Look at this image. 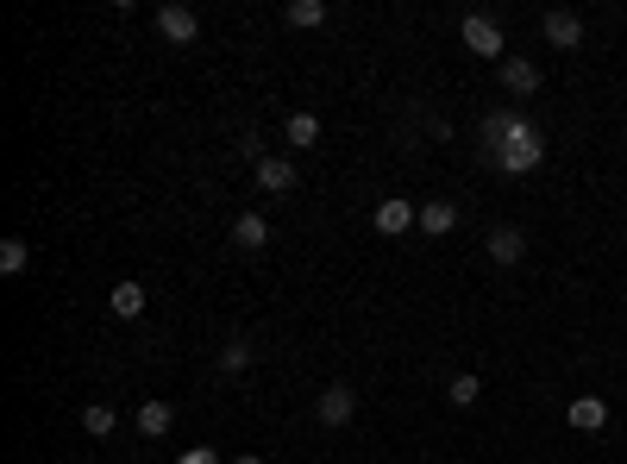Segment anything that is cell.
Wrapping results in <instances>:
<instances>
[{
	"mask_svg": "<svg viewBox=\"0 0 627 464\" xmlns=\"http://www.w3.org/2000/svg\"><path fill=\"white\" fill-rule=\"evenodd\" d=\"M421 232H433V239H446V232L458 226V207L452 201H421V220H414Z\"/></svg>",
	"mask_w": 627,
	"mask_h": 464,
	"instance_id": "2e32d148",
	"label": "cell"
},
{
	"mask_svg": "<svg viewBox=\"0 0 627 464\" xmlns=\"http://www.w3.org/2000/svg\"><path fill=\"white\" fill-rule=\"evenodd\" d=\"M540 157H546V132L521 113V126L508 132V145H502V157H496V170H508V176H533V170H540Z\"/></svg>",
	"mask_w": 627,
	"mask_h": 464,
	"instance_id": "6da1fadb",
	"label": "cell"
},
{
	"mask_svg": "<svg viewBox=\"0 0 627 464\" xmlns=\"http://www.w3.org/2000/svg\"><path fill=\"white\" fill-rule=\"evenodd\" d=\"M145 283H113V295H107V314L113 320H138V314H145Z\"/></svg>",
	"mask_w": 627,
	"mask_h": 464,
	"instance_id": "5bb4252c",
	"label": "cell"
},
{
	"mask_svg": "<svg viewBox=\"0 0 627 464\" xmlns=\"http://www.w3.org/2000/svg\"><path fill=\"white\" fill-rule=\"evenodd\" d=\"M540 38L552 44V51H577V44H584V19H577L571 7H552L540 19Z\"/></svg>",
	"mask_w": 627,
	"mask_h": 464,
	"instance_id": "277c9868",
	"label": "cell"
},
{
	"mask_svg": "<svg viewBox=\"0 0 627 464\" xmlns=\"http://www.w3.org/2000/svg\"><path fill=\"white\" fill-rule=\"evenodd\" d=\"M352 414H358V396H352V389H345V383L320 389V402H314V421H320V427H345V421H352Z\"/></svg>",
	"mask_w": 627,
	"mask_h": 464,
	"instance_id": "52a82bcc",
	"label": "cell"
},
{
	"mask_svg": "<svg viewBox=\"0 0 627 464\" xmlns=\"http://www.w3.org/2000/svg\"><path fill=\"white\" fill-rule=\"evenodd\" d=\"M515 126H521V113H515V107H496V113H483V126H477V145H483V157H490V164L502 157V145H508V132H515Z\"/></svg>",
	"mask_w": 627,
	"mask_h": 464,
	"instance_id": "5b68a950",
	"label": "cell"
},
{
	"mask_svg": "<svg viewBox=\"0 0 627 464\" xmlns=\"http://www.w3.org/2000/svg\"><path fill=\"white\" fill-rule=\"evenodd\" d=\"M157 32H164L170 44H195V38H201V13H195V7H176V0H170V7H157Z\"/></svg>",
	"mask_w": 627,
	"mask_h": 464,
	"instance_id": "8992f818",
	"label": "cell"
},
{
	"mask_svg": "<svg viewBox=\"0 0 627 464\" xmlns=\"http://www.w3.org/2000/svg\"><path fill=\"white\" fill-rule=\"evenodd\" d=\"M483 251H490V264H496V270H515V264L527 258V239H521V226H496Z\"/></svg>",
	"mask_w": 627,
	"mask_h": 464,
	"instance_id": "9c48e42d",
	"label": "cell"
},
{
	"mask_svg": "<svg viewBox=\"0 0 627 464\" xmlns=\"http://www.w3.org/2000/svg\"><path fill=\"white\" fill-rule=\"evenodd\" d=\"M264 245H270V220H264V214H251V207H245V214L232 220V251H245V258H258Z\"/></svg>",
	"mask_w": 627,
	"mask_h": 464,
	"instance_id": "ba28073f",
	"label": "cell"
},
{
	"mask_svg": "<svg viewBox=\"0 0 627 464\" xmlns=\"http://www.w3.org/2000/svg\"><path fill=\"white\" fill-rule=\"evenodd\" d=\"M477 396H483V377H477V370H464V377L446 383V402H452V408H477Z\"/></svg>",
	"mask_w": 627,
	"mask_h": 464,
	"instance_id": "d6986e66",
	"label": "cell"
},
{
	"mask_svg": "<svg viewBox=\"0 0 627 464\" xmlns=\"http://www.w3.org/2000/svg\"><path fill=\"white\" fill-rule=\"evenodd\" d=\"M232 464H264V458H258V452H239V458H232Z\"/></svg>",
	"mask_w": 627,
	"mask_h": 464,
	"instance_id": "603a6c76",
	"label": "cell"
},
{
	"mask_svg": "<svg viewBox=\"0 0 627 464\" xmlns=\"http://www.w3.org/2000/svg\"><path fill=\"white\" fill-rule=\"evenodd\" d=\"M113 427H120V414H113V402H88V408H82V433H88V439H107Z\"/></svg>",
	"mask_w": 627,
	"mask_h": 464,
	"instance_id": "ac0fdd59",
	"label": "cell"
},
{
	"mask_svg": "<svg viewBox=\"0 0 627 464\" xmlns=\"http://www.w3.org/2000/svg\"><path fill=\"white\" fill-rule=\"evenodd\" d=\"M502 88H508V95H540V63L502 57Z\"/></svg>",
	"mask_w": 627,
	"mask_h": 464,
	"instance_id": "4fadbf2b",
	"label": "cell"
},
{
	"mask_svg": "<svg viewBox=\"0 0 627 464\" xmlns=\"http://www.w3.org/2000/svg\"><path fill=\"white\" fill-rule=\"evenodd\" d=\"M421 220V201H402V195H389V201H377L370 207V226L383 232V239H402V232Z\"/></svg>",
	"mask_w": 627,
	"mask_h": 464,
	"instance_id": "3957f363",
	"label": "cell"
},
{
	"mask_svg": "<svg viewBox=\"0 0 627 464\" xmlns=\"http://www.w3.org/2000/svg\"><path fill=\"white\" fill-rule=\"evenodd\" d=\"M565 421H571L577 433H602V427H609V402H602V396H577V402L565 408Z\"/></svg>",
	"mask_w": 627,
	"mask_h": 464,
	"instance_id": "8fae6325",
	"label": "cell"
},
{
	"mask_svg": "<svg viewBox=\"0 0 627 464\" xmlns=\"http://www.w3.org/2000/svg\"><path fill=\"white\" fill-rule=\"evenodd\" d=\"M458 38H464V51H471V57H483V63H502V26H496L490 13H464Z\"/></svg>",
	"mask_w": 627,
	"mask_h": 464,
	"instance_id": "7a4b0ae2",
	"label": "cell"
},
{
	"mask_svg": "<svg viewBox=\"0 0 627 464\" xmlns=\"http://www.w3.org/2000/svg\"><path fill=\"white\" fill-rule=\"evenodd\" d=\"M176 427V408L170 402H138V433H145V439H164Z\"/></svg>",
	"mask_w": 627,
	"mask_h": 464,
	"instance_id": "9a60e30c",
	"label": "cell"
},
{
	"mask_svg": "<svg viewBox=\"0 0 627 464\" xmlns=\"http://www.w3.org/2000/svg\"><path fill=\"white\" fill-rule=\"evenodd\" d=\"M176 464H226V458H220V452H214V446H189V452H182V458H176Z\"/></svg>",
	"mask_w": 627,
	"mask_h": 464,
	"instance_id": "7402d4cb",
	"label": "cell"
},
{
	"mask_svg": "<svg viewBox=\"0 0 627 464\" xmlns=\"http://www.w3.org/2000/svg\"><path fill=\"white\" fill-rule=\"evenodd\" d=\"M327 19H333L327 0H289V7H283V26L289 32H314V26H327Z\"/></svg>",
	"mask_w": 627,
	"mask_h": 464,
	"instance_id": "7c38bea8",
	"label": "cell"
},
{
	"mask_svg": "<svg viewBox=\"0 0 627 464\" xmlns=\"http://www.w3.org/2000/svg\"><path fill=\"white\" fill-rule=\"evenodd\" d=\"M26 264H32V245H26V239H0V270L19 276Z\"/></svg>",
	"mask_w": 627,
	"mask_h": 464,
	"instance_id": "ffe728a7",
	"label": "cell"
},
{
	"mask_svg": "<svg viewBox=\"0 0 627 464\" xmlns=\"http://www.w3.org/2000/svg\"><path fill=\"white\" fill-rule=\"evenodd\" d=\"M258 189L264 195H289L295 189V164H289V157H276V151L258 157Z\"/></svg>",
	"mask_w": 627,
	"mask_h": 464,
	"instance_id": "30bf717a",
	"label": "cell"
},
{
	"mask_svg": "<svg viewBox=\"0 0 627 464\" xmlns=\"http://www.w3.org/2000/svg\"><path fill=\"white\" fill-rule=\"evenodd\" d=\"M283 138H289V145H295V151H308V145H314V138H320V120H314V113H301V107H295V113H289V120H283Z\"/></svg>",
	"mask_w": 627,
	"mask_h": 464,
	"instance_id": "e0dca14e",
	"label": "cell"
},
{
	"mask_svg": "<svg viewBox=\"0 0 627 464\" xmlns=\"http://www.w3.org/2000/svg\"><path fill=\"white\" fill-rule=\"evenodd\" d=\"M245 364H251V345H245V339H232L226 352H220V370H226V377H239Z\"/></svg>",
	"mask_w": 627,
	"mask_h": 464,
	"instance_id": "44dd1931",
	"label": "cell"
}]
</instances>
